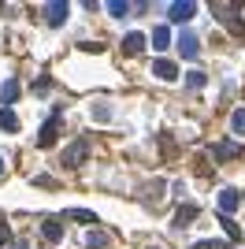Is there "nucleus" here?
Returning a JSON list of instances; mask_svg holds the SVG:
<instances>
[{"label": "nucleus", "mask_w": 245, "mask_h": 249, "mask_svg": "<svg viewBox=\"0 0 245 249\" xmlns=\"http://www.w3.org/2000/svg\"><path fill=\"white\" fill-rule=\"evenodd\" d=\"M0 130H19V115L11 112V108H4V112H0Z\"/></svg>", "instance_id": "ddd939ff"}, {"label": "nucleus", "mask_w": 245, "mask_h": 249, "mask_svg": "<svg viewBox=\"0 0 245 249\" xmlns=\"http://www.w3.org/2000/svg\"><path fill=\"white\" fill-rule=\"evenodd\" d=\"M190 219H197V205H182L178 212H175V223H178V227H186Z\"/></svg>", "instance_id": "f8f14e48"}, {"label": "nucleus", "mask_w": 245, "mask_h": 249, "mask_svg": "<svg viewBox=\"0 0 245 249\" xmlns=\"http://www.w3.org/2000/svg\"><path fill=\"white\" fill-rule=\"evenodd\" d=\"M108 11H112V15H126V11H130V4H122V0H112V4H108Z\"/></svg>", "instance_id": "a211bd4d"}, {"label": "nucleus", "mask_w": 245, "mask_h": 249, "mask_svg": "<svg viewBox=\"0 0 245 249\" xmlns=\"http://www.w3.org/2000/svg\"><path fill=\"white\" fill-rule=\"evenodd\" d=\"M11 242V231H8V223H0V246H8Z\"/></svg>", "instance_id": "412c9836"}, {"label": "nucleus", "mask_w": 245, "mask_h": 249, "mask_svg": "<svg viewBox=\"0 0 245 249\" xmlns=\"http://www.w3.org/2000/svg\"><path fill=\"white\" fill-rule=\"evenodd\" d=\"M122 49L130 52V56H138V52L145 49V34H126V41H122Z\"/></svg>", "instance_id": "9d476101"}, {"label": "nucleus", "mask_w": 245, "mask_h": 249, "mask_svg": "<svg viewBox=\"0 0 245 249\" xmlns=\"http://www.w3.org/2000/svg\"><path fill=\"white\" fill-rule=\"evenodd\" d=\"M178 49H182L186 60H197V52H201V49H197V37H193V34H178Z\"/></svg>", "instance_id": "6e6552de"}, {"label": "nucleus", "mask_w": 245, "mask_h": 249, "mask_svg": "<svg viewBox=\"0 0 245 249\" xmlns=\"http://www.w3.org/2000/svg\"><path fill=\"white\" fill-rule=\"evenodd\" d=\"M204 82H208V78H204V74L201 71H193V74H190V86H193V89H201V86Z\"/></svg>", "instance_id": "6ab92c4d"}, {"label": "nucleus", "mask_w": 245, "mask_h": 249, "mask_svg": "<svg viewBox=\"0 0 245 249\" xmlns=\"http://www.w3.org/2000/svg\"><path fill=\"white\" fill-rule=\"evenodd\" d=\"M56 126H60V115H52L49 123L41 126V134H37V145H52V142H56Z\"/></svg>", "instance_id": "0eeeda50"}, {"label": "nucleus", "mask_w": 245, "mask_h": 249, "mask_svg": "<svg viewBox=\"0 0 245 249\" xmlns=\"http://www.w3.org/2000/svg\"><path fill=\"white\" fill-rule=\"evenodd\" d=\"M167 45H171V34H167V26H156V30H153V49L163 52Z\"/></svg>", "instance_id": "9b49d317"}, {"label": "nucleus", "mask_w": 245, "mask_h": 249, "mask_svg": "<svg viewBox=\"0 0 245 249\" xmlns=\"http://www.w3.org/2000/svg\"><path fill=\"white\" fill-rule=\"evenodd\" d=\"M86 153H89V145H86V142H74V145L63 153V164H67V167H78L82 160H86Z\"/></svg>", "instance_id": "f03ea898"}, {"label": "nucleus", "mask_w": 245, "mask_h": 249, "mask_svg": "<svg viewBox=\"0 0 245 249\" xmlns=\"http://www.w3.org/2000/svg\"><path fill=\"white\" fill-rule=\"evenodd\" d=\"M230 126H234V134H245V108H238V112L230 115Z\"/></svg>", "instance_id": "f3484780"}, {"label": "nucleus", "mask_w": 245, "mask_h": 249, "mask_svg": "<svg viewBox=\"0 0 245 249\" xmlns=\"http://www.w3.org/2000/svg\"><path fill=\"white\" fill-rule=\"evenodd\" d=\"M193 11H197V4H193V0H186V4H171L167 15H171V22H190V19H193Z\"/></svg>", "instance_id": "f257e3e1"}, {"label": "nucleus", "mask_w": 245, "mask_h": 249, "mask_svg": "<svg viewBox=\"0 0 245 249\" xmlns=\"http://www.w3.org/2000/svg\"><path fill=\"white\" fill-rule=\"evenodd\" d=\"M67 216H71V219H78V223H97V216H93V212H86V208H71Z\"/></svg>", "instance_id": "dca6fc26"}, {"label": "nucleus", "mask_w": 245, "mask_h": 249, "mask_svg": "<svg viewBox=\"0 0 245 249\" xmlns=\"http://www.w3.org/2000/svg\"><path fill=\"white\" fill-rule=\"evenodd\" d=\"M86 246L89 249H108V234H104V231H93L89 238H86Z\"/></svg>", "instance_id": "2eb2a0df"}, {"label": "nucleus", "mask_w": 245, "mask_h": 249, "mask_svg": "<svg viewBox=\"0 0 245 249\" xmlns=\"http://www.w3.org/2000/svg\"><path fill=\"white\" fill-rule=\"evenodd\" d=\"M41 234H45V242L56 246V242H63V223L60 219H45V223H41Z\"/></svg>", "instance_id": "7ed1b4c3"}, {"label": "nucleus", "mask_w": 245, "mask_h": 249, "mask_svg": "<svg viewBox=\"0 0 245 249\" xmlns=\"http://www.w3.org/2000/svg\"><path fill=\"white\" fill-rule=\"evenodd\" d=\"M219 223H223V231H227V234H230V238H238V227H234V223H230V219H227V216L219 219Z\"/></svg>", "instance_id": "aec40b11"}, {"label": "nucleus", "mask_w": 245, "mask_h": 249, "mask_svg": "<svg viewBox=\"0 0 245 249\" xmlns=\"http://www.w3.org/2000/svg\"><path fill=\"white\" fill-rule=\"evenodd\" d=\"M15 97H19V82H15V78H8V82H4V108H8V104H15Z\"/></svg>", "instance_id": "4468645a"}, {"label": "nucleus", "mask_w": 245, "mask_h": 249, "mask_svg": "<svg viewBox=\"0 0 245 249\" xmlns=\"http://www.w3.org/2000/svg\"><path fill=\"white\" fill-rule=\"evenodd\" d=\"M238 205H242V194H238V190H223V194H219V208H223V216H230Z\"/></svg>", "instance_id": "423d86ee"}, {"label": "nucleus", "mask_w": 245, "mask_h": 249, "mask_svg": "<svg viewBox=\"0 0 245 249\" xmlns=\"http://www.w3.org/2000/svg\"><path fill=\"white\" fill-rule=\"evenodd\" d=\"M215 156H219V160H234V156H242V145H234V142H219V145H215Z\"/></svg>", "instance_id": "1a4fd4ad"}, {"label": "nucleus", "mask_w": 245, "mask_h": 249, "mask_svg": "<svg viewBox=\"0 0 245 249\" xmlns=\"http://www.w3.org/2000/svg\"><path fill=\"white\" fill-rule=\"evenodd\" d=\"M67 11H71V8H67V4H60V0L45 4V15H49V22H52V26H60V22L67 19Z\"/></svg>", "instance_id": "20e7f679"}, {"label": "nucleus", "mask_w": 245, "mask_h": 249, "mask_svg": "<svg viewBox=\"0 0 245 249\" xmlns=\"http://www.w3.org/2000/svg\"><path fill=\"white\" fill-rule=\"evenodd\" d=\"M11 249H26V246H22V242H15V246H11Z\"/></svg>", "instance_id": "4be33fe9"}, {"label": "nucleus", "mask_w": 245, "mask_h": 249, "mask_svg": "<svg viewBox=\"0 0 245 249\" xmlns=\"http://www.w3.org/2000/svg\"><path fill=\"white\" fill-rule=\"evenodd\" d=\"M153 74H156V78H163V82H171V78H178V67H175L171 60H156L153 63Z\"/></svg>", "instance_id": "39448f33"}, {"label": "nucleus", "mask_w": 245, "mask_h": 249, "mask_svg": "<svg viewBox=\"0 0 245 249\" xmlns=\"http://www.w3.org/2000/svg\"><path fill=\"white\" fill-rule=\"evenodd\" d=\"M0 175H4V160H0Z\"/></svg>", "instance_id": "5701e85b"}]
</instances>
